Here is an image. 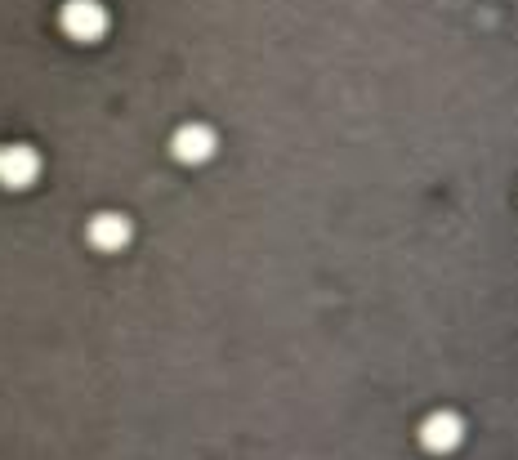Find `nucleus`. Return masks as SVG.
<instances>
[{"label":"nucleus","mask_w":518,"mask_h":460,"mask_svg":"<svg viewBox=\"0 0 518 460\" xmlns=\"http://www.w3.org/2000/svg\"><path fill=\"white\" fill-rule=\"evenodd\" d=\"M460 438H465V425H460V416L452 411H434V416L420 425V443H425V452H456Z\"/></svg>","instance_id":"f03ea898"},{"label":"nucleus","mask_w":518,"mask_h":460,"mask_svg":"<svg viewBox=\"0 0 518 460\" xmlns=\"http://www.w3.org/2000/svg\"><path fill=\"white\" fill-rule=\"evenodd\" d=\"M130 242V219L126 215H94L90 219V246L94 251H121Z\"/></svg>","instance_id":"39448f33"},{"label":"nucleus","mask_w":518,"mask_h":460,"mask_svg":"<svg viewBox=\"0 0 518 460\" xmlns=\"http://www.w3.org/2000/svg\"><path fill=\"white\" fill-rule=\"evenodd\" d=\"M59 23L72 41H99V36L108 32V9H103L99 0H67Z\"/></svg>","instance_id":"f257e3e1"},{"label":"nucleus","mask_w":518,"mask_h":460,"mask_svg":"<svg viewBox=\"0 0 518 460\" xmlns=\"http://www.w3.org/2000/svg\"><path fill=\"white\" fill-rule=\"evenodd\" d=\"M36 175H41V157H36L27 143L5 148V157H0V184L5 188H27Z\"/></svg>","instance_id":"7ed1b4c3"},{"label":"nucleus","mask_w":518,"mask_h":460,"mask_svg":"<svg viewBox=\"0 0 518 460\" xmlns=\"http://www.w3.org/2000/svg\"><path fill=\"white\" fill-rule=\"evenodd\" d=\"M170 148H175V157L184 161V166H201V161H210V152H215V130L210 126H184V130H175Z\"/></svg>","instance_id":"20e7f679"},{"label":"nucleus","mask_w":518,"mask_h":460,"mask_svg":"<svg viewBox=\"0 0 518 460\" xmlns=\"http://www.w3.org/2000/svg\"><path fill=\"white\" fill-rule=\"evenodd\" d=\"M0 157H5V148H0Z\"/></svg>","instance_id":"423d86ee"}]
</instances>
